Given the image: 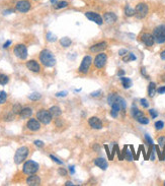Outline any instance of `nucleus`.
Instances as JSON below:
<instances>
[{"instance_id":"obj_55","label":"nucleus","mask_w":165,"mask_h":186,"mask_svg":"<svg viewBox=\"0 0 165 186\" xmlns=\"http://www.w3.org/2000/svg\"><path fill=\"white\" fill-rule=\"evenodd\" d=\"M124 74H125V71H124V70H120L119 73H117V75H119V76H123Z\"/></svg>"},{"instance_id":"obj_48","label":"nucleus","mask_w":165,"mask_h":186,"mask_svg":"<svg viewBox=\"0 0 165 186\" xmlns=\"http://www.w3.org/2000/svg\"><path fill=\"white\" fill-rule=\"evenodd\" d=\"M104 148H106V154H107V157H109V159L110 160V153H109V147L106 144L104 145Z\"/></svg>"},{"instance_id":"obj_52","label":"nucleus","mask_w":165,"mask_h":186,"mask_svg":"<svg viewBox=\"0 0 165 186\" xmlns=\"http://www.w3.org/2000/svg\"><path fill=\"white\" fill-rule=\"evenodd\" d=\"M10 44H11V41H7V42L4 44V45H3V48H7V47L10 45Z\"/></svg>"},{"instance_id":"obj_59","label":"nucleus","mask_w":165,"mask_h":186,"mask_svg":"<svg viewBox=\"0 0 165 186\" xmlns=\"http://www.w3.org/2000/svg\"><path fill=\"white\" fill-rule=\"evenodd\" d=\"M164 185H165V182H164Z\"/></svg>"},{"instance_id":"obj_18","label":"nucleus","mask_w":165,"mask_h":186,"mask_svg":"<svg viewBox=\"0 0 165 186\" xmlns=\"http://www.w3.org/2000/svg\"><path fill=\"white\" fill-rule=\"evenodd\" d=\"M103 19H104V21H106V22H107V23H113V22H117V16L114 14L113 12H106V13H104Z\"/></svg>"},{"instance_id":"obj_27","label":"nucleus","mask_w":165,"mask_h":186,"mask_svg":"<svg viewBox=\"0 0 165 186\" xmlns=\"http://www.w3.org/2000/svg\"><path fill=\"white\" fill-rule=\"evenodd\" d=\"M125 14L127 16H133L135 15V9H133L132 7H130V5H127L125 7Z\"/></svg>"},{"instance_id":"obj_12","label":"nucleus","mask_w":165,"mask_h":186,"mask_svg":"<svg viewBox=\"0 0 165 186\" xmlns=\"http://www.w3.org/2000/svg\"><path fill=\"white\" fill-rule=\"evenodd\" d=\"M85 16L89 19V21L94 22L97 23V25H99V26L102 25V22H103L102 16H100L99 14H97V13H95V12H91V11L86 12L85 13Z\"/></svg>"},{"instance_id":"obj_23","label":"nucleus","mask_w":165,"mask_h":186,"mask_svg":"<svg viewBox=\"0 0 165 186\" xmlns=\"http://www.w3.org/2000/svg\"><path fill=\"white\" fill-rule=\"evenodd\" d=\"M131 114H132V116H133L136 120L138 119V118L144 116L143 112H141V111L138 109V108H135V107H133L132 110H131Z\"/></svg>"},{"instance_id":"obj_13","label":"nucleus","mask_w":165,"mask_h":186,"mask_svg":"<svg viewBox=\"0 0 165 186\" xmlns=\"http://www.w3.org/2000/svg\"><path fill=\"white\" fill-rule=\"evenodd\" d=\"M88 123L93 129H102V122L100 121L99 118H97V117H91L89 119Z\"/></svg>"},{"instance_id":"obj_7","label":"nucleus","mask_w":165,"mask_h":186,"mask_svg":"<svg viewBox=\"0 0 165 186\" xmlns=\"http://www.w3.org/2000/svg\"><path fill=\"white\" fill-rule=\"evenodd\" d=\"M13 52H14L15 56L18 57L19 59L25 60L26 57H28V49H26V47L23 45V44H18V45H16L14 50H13Z\"/></svg>"},{"instance_id":"obj_34","label":"nucleus","mask_w":165,"mask_h":186,"mask_svg":"<svg viewBox=\"0 0 165 186\" xmlns=\"http://www.w3.org/2000/svg\"><path fill=\"white\" fill-rule=\"evenodd\" d=\"M21 106L19 104H16V105H14L13 106V109H12V111H13V113L14 114H19L21 112Z\"/></svg>"},{"instance_id":"obj_39","label":"nucleus","mask_w":165,"mask_h":186,"mask_svg":"<svg viewBox=\"0 0 165 186\" xmlns=\"http://www.w3.org/2000/svg\"><path fill=\"white\" fill-rule=\"evenodd\" d=\"M145 140H146V141H147V144H150V145H152V144H153V140H152V138H151L148 134H145Z\"/></svg>"},{"instance_id":"obj_54","label":"nucleus","mask_w":165,"mask_h":186,"mask_svg":"<svg viewBox=\"0 0 165 186\" xmlns=\"http://www.w3.org/2000/svg\"><path fill=\"white\" fill-rule=\"evenodd\" d=\"M12 12H13L12 9H9V10H6V11H4V13H3V14L6 15V14H9V13H12Z\"/></svg>"},{"instance_id":"obj_38","label":"nucleus","mask_w":165,"mask_h":186,"mask_svg":"<svg viewBox=\"0 0 165 186\" xmlns=\"http://www.w3.org/2000/svg\"><path fill=\"white\" fill-rule=\"evenodd\" d=\"M50 158H51V159H52V160H53L54 162H55V163H57V164H59V165H63V162H62L61 160H59V159H58V158H56V157H55V156H53V155H51V156H50Z\"/></svg>"},{"instance_id":"obj_49","label":"nucleus","mask_w":165,"mask_h":186,"mask_svg":"<svg viewBox=\"0 0 165 186\" xmlns=\"http://www.w3.org/2000/svg\"><path fill=\"white\" fill-rule=\"evenodd\" d=\"M127 53H128V51L126 49H122V50H120V51H119V54L121 56H124L125 54H127Z\"/></svg>"},{"instance_id":"obj_16","label":"nucleus","mask_w":165,"mask_h":186,"mask_svg":"<svg viewBox=\"0 0 165 186\" xmlns=\"http://www.w3.org/2000/svg\"><path fill=\"white\" fill-rule=\"evenodd\" d=\"M26 184L31 186H36L41 184V178L36 175H32L26 179Z\"/></svg>"},{"instance_id":"obj_40","label":"nucleus","mask_w":165,"mask_h":186,"mask_svg":"<svg viewBox=\"0 0 165 186\" xmlns=\"http://www.w3.org/2000/svg\"><path fill=\"white\" fill-rule=\"evenodd\" d=\"M158 144H159V145L164 147L165 145V136H161V137L158 138Z\"/></svg>"},{"instance_id":"obj_44","label":"nucleus","mask_w":165,"mask_h":186,"mask_svg":"<svg viewBox=\"0 0 165 186\" xmlns=\"http://www.w3.org/2000/svg\"><path fill=\"white\" fill-rule=\"evenodd\" d=\"M58 172H59V174L62 175V176H66L67 175V171L65 170V169H63V168H60L58 170Z\"/></svg>"},{"instance_id":"obj_15","label":"nucleus","mask_w":165,"mask_h":186,"mask_svg":"<svg viewBox=\"0 0 165 186\" xmlns=\"http://www.w3.org/2000/svg\"><path fill=\"white\" fill-rule=\"evenodd\" d=\"M26 126H28V128L29 130L32 131H36L39 130L40 128H41V124H40L39 120L36 119H31L28 122V124H26Z\"/></svg>"},{"instance_id":"obj_10","label":"nucleus","mask_w":165,"mask_h":186,"mask_svg":"<svg viewBox=\"0 0 165 186\" xmlns=\"http://www.w3.org/2000/svg\"><path fill=\"white\" fill-rule=\"evenodd\" d=\"M106 61H107V56L104 53H100L95 57V59H94V65H95L97 68H102V67L106 65Z\"/></svg>"},{"instance_id":"obj_6","label":"nucleus","mask_w":165,"mask_h":186,"mask_svg":"<svg viewBox=\"0 0 165 186\" xmlns=\"http://www.w3.org/2000/svg\"><path fill=\"white\" fill-rule=\"evenodd\" d=\"M36 118L40 122H42L44 124H49L52 120V115L50 113V111L47 110H40L38 113H36Z\"/></svg>"},{"instance_id":"obj_30","label":"nucleus","mask_w":165,"mask_h":186,"mask_svg":"<svg viewBox=\"0 0 165 186\" xmlns=\"http://www.w3.org/2000/svg\"><path fill=\"white\" fill-rule=\"evenodd\" d=\"M125 148H126V154H125V159H127L128 161H133L134 160V158H133V156H132V154H131V152L128 150V147L127 145H125Z\"/></svg>"},{"instance_id":"obj_56","label":"nucleus","mask_w":165,"mask_h":186,"mask_svg":"<svg viewBox=\"0 0 165 186\" xmlns=\"http://www.w3.org/2000/svg\"><path fill=\"white\" fill-rule=\"evenodd\" d=\"M65 185H66V186H69V185H70V186H73L74 184L72 183V182H71V181H67V182H66V183H65Z\"/></svg>"},{"instance_id":"obj_21","label":"nucleus","mask_w":165,"mask_h":186,"mask_svg":"<svg viewBox=\"0 0 165 186\" xmlns=\"http://www.w3.org/2000/svg\"><path fill=\"white\" fill-rule=\"evenodd\" d=\"M32 114H33V110L31 109V108H23V109L21 110V112L19 113L21 117L23 118V119H25V118H29L32 116Z\"/></svg>"},{"instance_id":"obj_45","label":"nucleus","mask_w":165,"mask_h":186,"mask_svg":"<svg viewBox=\"0 0 165 186\" xmlns=\"http://www.w3.org/2000/svg\"><path fill=\"white\" fill-rule=\"evenodd\" d=\"M35 144L36 145V147H39V148H43L44 147V143L42 140H35Z\"/></svg>"},{"instance_id":"obj_22","label":"nucleus","mask_w":165,"mask_h":186,"mask_svg":"<svg viewBox=\"0 0 165 186\" xmlns=\"http://www.w3.org/2000/svg\"><path fill=\"white\" fill-rule=\"evenodd\" d=\"M50 113H51V115H52V117H59L60 115L62 114V111H61V109L58 107V106H53V107H51L50 108Z\"/></svg>"},{"instance_id":"obj_51","label":"nucleus","mask_w":165,"mask_h":186,"mask_svg":"<svg viewBox=\"0 0 165 186\" xmlns=\"http://www.w3.org/2000/svg\"><path fill=\"white\" fill-rule=\"evenodd\" d=\"M69 171H70V173H71V174L75 173V169H74V166H70V167H69Z\"/></svg>"},{"instance_id":"obj_41","label":"nucleus","mask_w":165,"mask_h":186,"mask_svg":"<svg viewBox=\"0 0 165 186\" xmlns=\"http://www.w3.org/2000/svg\"><path fill=\"white\" fill-rule=\"evenodd\" d=\"M116 153L117 154V157H119L120 160L122 161L123 160V157H122V154H121V151H120L119 147H117V144H116Z\"/></svg>"},{"instance_id":"obj_3","label":"nucleus","mask_w":165,"mask_h":186,"mask_svg":"<svg viewBox=\"0 0 165 186\" xmlns=\"http://www.w3.org/2000/svg\"><path fill=\"white\" fill-rule=\"evenodd\" d=\"M154 41L158 44H162L165 42V26H159L154 30L153 33Z\"/></svg>"},{"instance_id":"obj_2","label":"nucleus","mask_w":165,"mask_h":186,"mask_svg":"<svg viewBox=\"0 0 165 186\" xmlns=\"http://www.w3.org/2000/svg\"><path fill=\"white\" fill-rule=\"evenodd\" d=\"M38 170H39V164L36 163V162L32 161V160L25 162V165H23V168H22L23 173L26 174V175L35 174L38 172Z\"/></svg>"},{"instance_id":"obj_20","label":"nucleus","mask_w":165,"mask_h":186,"mask_svg":"<svg viewBox=\"0 0 165 186\" xmlns=\"http://www.w3.org/2000/svg\"><path fill=\"white\" fill-rule=\"evenodd\" d=\"M94 164H95L97 167H99L100 169H102V170H106L107 167H109V165H107V162L104 160L103 158H97L94 160Z\"/></svg>"},{"instance_id":"obj_33","label":"nucleus","mask_w":165,"mask_h":186,"mask_svg":"<svg viewBox=\"0 0 165 186\" xmlns=\"http://www.w3.org/2000/svg\"><path fill=\"white\" fill-rule=\"evenodd\" d=\"M67 5H68V3H67L66 1H60V2H58V3H57V4L55 5V8H56V9H61V8L66 7Z\"/></svg>"},{"instance_id":"obj_57","label":"nucleus","mask_w":165,"mask_h":186,"mask_svg":"<svg viewBox=\"0 0 165 186\" xmlns=\"http://www.w3.org/2000/svg\"><path fill=\"white\" fill-rule=\"evenodd\" d=\"M50 1H51L52 4H56L57 3V0H50Z\"/></svg>"},{"instance_id":"obj_11","label":"nucleus","mask_w":165,"mask_h":186,"mask_svg":"<svg viewBox=\"0 0 165 186\" xmlns=\"http://www.w3.org/2000/svg\"><path fill=\"white\" fill-rule=\"evenodd\" d=\"M29 9H31V3L26 0H21L16 3V10H18L19 12H28Z\"/></svg>"},{"instance_id":"obj_58","label":"nucleus","mask_w":165,"mask_h":186,"mask_svg":"<svg viewBox=\"0 0 165 186\" xmlns=\"http://www.w3.org/2000/svg\"><path fill=\"white\" fill-rule=\"evenodd\" d=\"M163 80H164V82H165V79H163Z\"/></svg>"},{"instance_id":"obj_19","label":"nucleus","mask_w":165,"mask_h":186,"mask_svg":"<svg viewBox=\"0 0 165 186\" xmlns=\"http://www.w3.org/2000/svg\"><path fill=\"white\" fill-rule=\"evenodd\" d=\"M106 42H102V43H98V44H95L94 46H92L90 48V51L91 52H102L104 49L106 48Z\"/></svg>"},{"instance_id":"obj_47","label":"nucleus","mask_w":165,"mask_h":186,"mask_svg":"<svg viewBox=\"0 0 165 186\" xmlns=\"http://www.w3.org/2000/svg\"><path fill=\"white\" fill-rule=\"evenodd\" d=\"M158 94H164L165 93V87H161L157 90Z\"/></svg>"},{"instance_id":"obj_50","label":"nucleus","mask_w":165,"mask_h":186,"mask_svg":"<svg viewBox=\"0 0 165 186\" xmlns=\"http://www.w3.org/2000/svg\"><path fill=\"white\" fill-rule=\"evenodd\" d=\"M100 93H102L100 91H97V92H93V93L91 94V96H92V97H98L99 95H100Z\"/></svg>"},{"instance_id":"obj_5","label":"nucleus","mask_w":165,"mask_h":186,"mask_svg":"<svg viewBox=\"0 0 165 186\" xmlns=\"http://www.w3.org/2000/svg\"><path fill=\"white\" fill-rule=\"evenodd\" d=\"M107 102H109V105H112L113 103L119 104L122 110H125V109H126V107H127V104H126V101H125V99H123L122 97L117 96V95H116V94H110L109 96L107 97Z\"/></svg>"},{"instance_id":"obj_37","label":"nucleus","mask_w":165,"mask_h":186,"mask_svg":"<svg viewBox=\"0 0 165 186\" xmlns=\"http://www.w3.org/2000/svg\"><path fill=\"white\" fill-rule=\"evenodd\" d=\"M163 127H164V123L162 121H157V122L155 123V128H156L157 130H161Z\"/></svg>"},{"instance_id":"obj_43","label":"nucleus","mask_w":165,"mask_h":186,"mask_svg":"<svg viewBox=\"0 0 165 186\" xmlns=\"http://www.w3.org/2000/svg\"><path fill=\"white\" fill-rule=\"evenodd\" d=\"M149 113H150L151 117H152V118H156V117L158 116V113H157L154 109H150V110H149Z\"/></svg>"},{"instance_id":"obj_25","label":"nucleus","mask_w":165,"mask_h":186,"mask_svg":"<svg viewBox=\"0 0 165 186\" xmlns=\"http://www.w3.org/2000/svg\"><path fill=\"white\" fill-rule=\"evenodd\" d=\"M156 92V84L154 83H150L149 87H148V94H149L150 97H153Z\"/></svg>"},{"instance_id":"obj_26","label":"nucleus","mask_w":165,"mask_h":186,"mask_svg":"<svg viewBox=\"0 0 165 186\" xmlns=\"http://www.w3.org/2000/svg\"><path fill=\"white\" fill-rule=\"evenodd\" d=\"M71 43H72V41L68 38V37H64V38L60 40V44H61L63 47H65V48L66 47H69L71 45Z\"/></svg>"},{"instance_id":"obj_46","label":"nucleus","mask_w":165,"mask_h":186,"mask_svg":"<svg viewBox=\"0 0 165 186\" xmlns=\"http://www.w3.org/2000/svg\"><path fill=\"white\" fill-rule=\"evenodd\" d=\"M67 92H65V91H64V92H60V93H57L56 94V96L57 97H66L67 96Z\"/></svg>"},{"instance_id":"obj_8","label":"nucleus","mask_w":165,"mask_h":186,"mask_svg":"<svg viewBox=\"0 0 165 186\" xmlns=\"http://www.w3.org/2000/svg\"><path fill=\"white\" fill-rule=\"evenodd\" d=\"M148 13V5L146 3H139L136 6V9H135V15L137 16L138 18H143L147 15Z\"/></svg>"},{"instance_id":"obj_1","label":"nucleus","mask_w":165,"mask_h":186,"mask_svg":"<svg viewBox=\"0 0 165 186\" xmlns=\"http://www.w3.org/2000/svg\"><path fill=\"white\" fill-rule=\"evenodd\" d=\"M40 60L47 67H52L56 64V58L54 57L52 52L47 49L43 50L41 54H40Z\"/></svg>"},{"instance_id":"obj_29","label":"nucleus","mask_w":165,"mask_h":186,"mask_svg":"<svg viewBox=\"0 0 165 186\" xmlns=\"http://www.w3.org/2000/svg\"><path fill=\"white\" fill-rule=\"evenodd\" d=\"M8 76L5 75V74H0V84L1 86H4L8 83Z\"/></svg>"},{"instance_id":"obj_17","label":"nucleus","mask_w":165,"mask_h":186,"mask_svg":"<svg viewBox=\"0 0 165 186\" xmlns=\"http://www.w3.org/2000/svg\"><path fill=\"white\" fill-rule=\"evenodd\" d=\"M26 67L31 70L33 72H39L41 67H40V64L35 61V60H31V61H28L26 62Z\"/></svg>"},{"instance_id":"obj_28","label":"nucleus","mask_w":165,"mask_h":186,"mask_svg":"<svg viewBox=\"0 0 165 186\" xmlns=\"http://www.w3.org/2000/svg\"><path fill=\"white\" fill-rule=\"evenodd\" d=\"M134 60H136V56H135L133 53H128V56L124 57V61H125V62L134 61Z\"/></svg>"},{"instance_id":"obj_53","label":"nucleus","mask_w":165,"mask_h":186,"mask_svg":"<svg viewBox=\"0 0 165 186\" xmlns=\"http://www.w3.org/2000/svg\"><path fill=\"white\" fill-rule=\"evenodd\" d=\"M160 57H161V59L165 60V50H164V51L161 52V54H160Z\"/></svg>"},{"instance_id":"obj_36","label":"nucleus","mask_w":165,"mask_h":186,"mask_svg":"<svg viewBox=\"0 0 165 186\" xmlns=\"http://www.w3.org/2000/svg\"><path fill=\"white\" fill-rule=\"evenodd\" d=\"M137 121L139 123H141V124H148V123H149V119H148L147 117H145V116H142V117L138 118Z\"/></svg>"},{"instance_id":"obj_14","label":"nucleus","mask_w":165,"mask_h":186,"mask_svg":"<svg viewBox=\"0 0 165 186\" xmlns=\"http://www.w3.org/2000/svg\"><path fill=\"white\" fill-rule=\"evenodd\" d=\"M141 40H142V42L145 44L146 46H152L154 44V37L152 35H150V34H143L142 37H141Z\"/></svg>"},{"instance_id":"obj_42","label":"nucleus","mask_w":165,"mask_h":186,"mask_svg":"<svg viewBox=\"0 0 165 186\" xmlns=\"http://www.w3.org/2000/svg\"><path fill=\"white\" fill-rule=\"evenodd\" d=\"M141 105H142L144 108H148V107H149V103H148V101L146 99H142V100H141Z\"/></svg>"},{"instance_id":"obj_35","label":"nucleus","mask_w":165,"mask_h":186,"mask_svg":"<svg viewBox=\"0 0 165 186\" xmlns=\"http://www.w3.org/2000/svg\"><path fill=\"white\" fill-rule=\"evenodd\" d=\"M47 40H48L49 42H55L57 40V37L52 33H48L47 34Z\"/></svg>"},{"instance_id":"obj_4","label":"nucleus","mask_w":165,"mask_h":186,"mask_svg":"<svg viewBox=\"0 0 165 186\" xmlns=\"http://www.w3.org/2000/svg\"><path fill=\"white\" fill-rule=\"evenodd\" d=\"M29 155V148L26 147H21L16 151L14 156V162L15 164H21L25 160Z\"/></svg>"},{"instance_id":"obj_31","label":"nucleus","mask_w":165,"mask_h":186,"mask_svg":"<svg viewBox=\"0 0 165 186\" xmlns=\"http://www.w3.org/2000/svg\"><path fill=\"white\" fill-rule=\"evenodd\" d=\"M6 99H7V95L4 91H0V104L5 103Z\"/></svg>"},{"instance_id":"obj_24","label":"nucleus","mask_w":165,"mask_h":186,"mask_svg":"<svg viewBox=\"0 0 165 186\" xmlns=\"http://www.w3.org/2000/svg\"><path fill=\"white\" fill-rule=\"evenodd\" d=\"M121 80H122V83H123V87L125 89H129V87H132V80L128 77H124L122 76L121 77Z\"/></svg>"},{"instance_id":"obj_9","label":"nucleus","mask_w":165,"mask_h":186,"mask_svg":"<svg viewBox=\"0 0 165 186\" xmlns=\"http://www.w3.org/2000/svg\"><path fill=\"white\" fill-rule=\"evenodd\" d=\"M91 62H92V58L90 56H85L82 60L81 64H80V67H79V71L81 73H87L89 70V67L91 65Z\"/></svg>"},{"instance_id":"obj_32","label":"nucleus","mask_w":165,"mask_h":186,"mask_svg":"<svg viewBox=\"0 0 165 186\" xmlns=\"http://www.w3.org/2000/svg\"><path fill=\"white\" fill-rule=\"evenodd\" d=\"M29 100H33V101H36V100H40L41 99V95L38 94V93H33L29 96Z\"/></svg>"}]
</instances>
